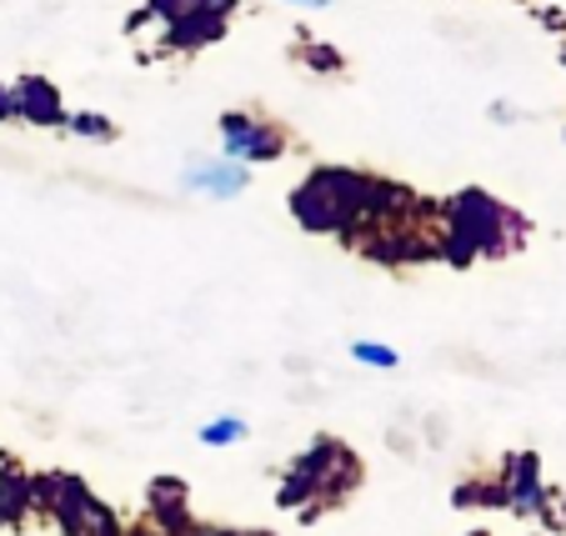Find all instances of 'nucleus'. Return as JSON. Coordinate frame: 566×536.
<instances>
[{"mask_svg": "<svg viewBox=\"0 0 566 536\" xmlns=\"http://www.w3.org/2000/svg\"><path fill=\"white\" fill-rule=\"evenodd\" d=\"M65 126H71V136H81V140H101V146L116 140V120L96 116V111H75V116H65Z\"/></svg>", "mask_w": 566, "mask_h": 536, "instance_id": "nucleus-13", "label": "nucleus"}, {"mask_svg": "<svg viewBox=\"0 0 566 536\" xmlns=\"http://www.w3.org/2000/svg\"><path fill=\"white\" fill-rule=\"evenodd\" d=\"M301 45H306V51H296V55L311 65V71H321V75H342L346 71V61H342V51H336V45L306 41V35H301Z\"/></svg>", "mask_w": 566, "mask_h": 536, "instance_id": "nucleus-15", "label": "nucleus"}, {"mask_svg": "<svg viewBox=\"0 0 566 536\" xmlns=\"http://www.w3.org/2000/svg\"><path fill=\"white\" fill-rule=\"evenodd\" d=\"M451 506H457V512H471V506H506L502 482H461L457 492H451Z\"/></svg>", "mask_w": 566, "mask_h": 536, "instance_id": "nucleus-12", "label": "nucleus"}, {"mask_svg": "<svg viewBox=\"0 0 566 536\" xmlns=\"http://www.w3.org/2000/svg\"><path fill=\"white\" fill-rule=\"evenodd\" d=\"M441 221H447L441 251H447L457 266H467V261H476V256H492V261L512 256L526 241V221L506 201H496V196H486V191H457L441 206Z\"/></svg>", "mask_w": 566, "mask_h": 536, "instance_id": "nucleus-2", "label": "nucleus"}, {"mask_svg": "<svg viewBox=\"0 0 566 536\" xmlns=\"http://www.w3.org/2000/svg\"><path fill=\"white\" fill-rule=\"evenodd\" d=\"M81 536H126V522H120V516L96 496V502H91V512H86V532H81Z\"/></svg>", "mask_w": 566, "mask_h": 536, "instance_id": "nucleus-16", "label": "nucleus"}, {"mask_svg": "<svg viewBox=\"0 0 566 536\" xmlns=\"http://www.w3.org/2000/svg\"><path fill=\"white\" fill-rule=\"evenodd\" d=\"M126 536H166V532H156V526H136V532H126Z\"/></svg>", "mask_w": 566, "mask_h": 536, "instance_id": "nucleus-19", "label": "nucleus"}, {"mask_svg": "<svg viewBox=\"0 0 566 536\" xmlns=\"http://www.w3.org/2000/svg\"><path fill=\"white\" fill-rule=\"evenodd\" d=\"M241 0H146V11L130 25H160V45L166 51H201V45L221 41L226 21Z\"/></svg>", "mask_w": 566, "mask_h": 536, "instance_id": "nucleus-3", "label": "nucleus"}, {"mask_svg": "<svg viewBox=\"0 0 566 536\" xmlns=\"http://www.w3.org/2000/svg\"><path fill=\"white\" fill-rule=\"evenodd\" d=\"M35 512V492H31V476L21 466H0V526L6 532H21Z\"/></svg>", "mask_w": 566, "mask_h": 536, "instance_id": "nucleus-10", "label": "nucleus"}, {"mask_svg": "<svg viewBox=\"0 0 566 536\" xmlns=\"http://www.w3.org/2000/svg\"><path fill=\"white\" fill-rule=\"evenodd\" d=\"M291 6H311V11H321V6H332V0H291Z\"/></svg>", "mask_w": 566, "mask_h": 536, "instance_id": "nucleus-20", "label": "nucleus"}, {"mask_svg": "<svg viewBox=\"0 0 566 536\" xmlns=\"http://www.w3.org/2000/svg\"><path fill=\"white\" fill-rule=\"evenodd\" d=\"M417 196L396 181L346 171V166H316L306 181L291 191V211L316 237H352L356 225H376L386 216L407 211Z\"/></svg>", "mask_w": 566, "mask_h": 536, "instance_id": "nucleus-1", "label": "nucleus"}, {"mask_svg": "<svg viewBox=\"0 0 566 536\" xmlns=\"http://www.w3.org/2000/svg\"><path fill=\"white\" fill-rule=\"evenodd\" d=\"M146 512L150 526L166 536H191L196 532V516H191V492H186L181 476H156L146 486Z\"/></svg>", "mask_w": 566, "mask_h": 536, "instance_id": "nucleus-8", "label": "nucleus"}, {"mask_svg": "<svg viewBox=\"0 0 566 536\" xmlns=\"http://www.w3.org/2000/svg\"><path fill=\"white\" fill-rule=\"evenodd\" d=\"M247 437H251V427H247V417H235V411H221V417H211L201 427V446H211V451H226Z\"/></svg>", "mask_w": 566, "mask_h": 536, "instance_id": "nucleus-11", "label": "nucleus"}, {"mask_svg": "<svg viewBox=\"0 0 566 536\" xmlns=\"http://www.w3.org/2000/svg\"><path fill=\"white\" fill-rule=\"evenodd\" d=\"M467 536H486V532H467Z\"/></svg>", "mask_w": 566, "mask_h": 536, "instance_id": "nucleus-21", "label": "nucleus"}, {"mask_svg": "<svg viewBox=\"0 0 566 536\" xmlns=\"http://www.w3.org/2000/svg\"><path fill=\"white\" fill-rule=\"evenodd\" d=\"M191 536H276V532H261V526H196Z\"/></svg>", "mask_w": 566, "mask_h": 536, "instance_id": "nucleus-17", "label": "nucleus"}, {"mask_svg": "<svg viewBox=\"0 0 566 536\" xmlns=\"http://www.w3.org/2000/svg\"><path fill=\"white\" fill-rule=\"evenodd\" d=\"M11 91H15V120L41 130L65 126V101L45 75H21V81H11Z\"/></svg>", "mask_w": 566, "mask_h": 536, "instance_id": "nucleus-9", "label": "nucleus"}, {"mask_svg": "<svg viewBox=\"0 0 566 536\" xmlns=\"http://www.w3.org/2000/svg\"><path fill=\"white\" fill-rule=\"evenodd\" d=\"M352 361L371 366V371H396V366H401V351L386 341H352Z\"/></svg>", "mask_w": 566, "mask_h": 536, "instance_id": "nucleus-14", "label": "nucleus"}, {"mask_svg": "<svg viewBox=\"0 0 566 536\" xmlns=\"http://www.w3.org/2000/svg\"><path fill=\"white\" fill-rule=\"evenodd\" d=\"M181 186L191 196H211V201H235L251 186V166L231 161V156H196L186 161Z\"/></svg>", "mask_w": 566, "mask_h": 536, "instance_id": "nucleus-7", "label": "nucleus"}, {"mask_svg": "<svg viewBox=\"0 0 566 536\" xmlns=\"http://www.w3.org/2000/svg\"><path fill=\"white\" fill-rule=\"evenodd\" d=\"M502 496H506V512L522 516V522H542V512L552 506V486L542 482V462H536V451H512L502 462Z\"/></svg>", "mask_w": 566, "mask_h": 536, "instance_id": "nucleus-6", "label": "nucleus"}, {"mask_svg": "<svg viewBox=\"0 0 566 536\" xmlns=\"http://www.w3.org/2000/svg\"><path fill=\"white\" fill-rule=\"evenodd\" d=\"M0 120H15V91L0 81Z\"/></svg>", "mask_w": 566, "mask_h": 536, "instance_id": "nucleus-18", "label": "nucleus"}, {"mask_svg": "<svg viewBox=\"0 0 566 536\" xmlns=\"http://www.w3.org/2000/svg\"><path fill=\"white\" fill-rule=\"evenodd\" d=\"M296 466L311 476V486H316V502L326 506V512H332V506H342L346 496L361 486V456H356V451L346 446L342 437H316L296 456Z\"/></svg>", "mask_w": 566, "mask_h": 536, "instance_id": "nucleus-4", "label": "nucleus"}, {"mask_svg": "<svg viewBox=\"0 0 566 536\" xmlns=\"http://www.w3.org/2000/svg\"><path fill=\"white\" fill-rule=\"evenodd\" d=\"M291 150V136L276 126V120L256 116V111H226L221 116V156L241 166H266L281 161Z\"/></svg>", "mask_w": 566, "mask_h": 536, "instance_id": "nucleus-5", "label": "nucleus"}]
</instances>
